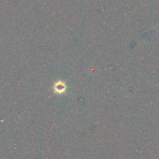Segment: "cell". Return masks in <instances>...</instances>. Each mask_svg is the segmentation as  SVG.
<instances>
[{
    "instance_id": "1",
    "label": "cell",
    "mask_w": 159,
    "mask_h": 159,
    "mask_svg": "<svg viewBox=\"0 0 159 159\" xmlns=\"http://www.w3.org/2000/svg\"><path fill=\"white\" fill-rule=\"evenodd\" d=\"M53 88L54 93H58V94L64 93L66 89V83L63 81L59 80L54 83Z\"/></svg>"
}]
</instances>
